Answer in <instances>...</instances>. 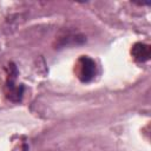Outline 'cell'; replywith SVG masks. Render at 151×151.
<instances>
[{
	"instance_id": "3",
	"label": "cell",
	"mask_w": 151,
	"mask_h": 151,
	"mask_svg": "<svg viewBox=\"0 0 151 151\" xmlns=\"http://www.w3.org/2000/svg\"><path fill=\"white\" fill-rule=\"evenodd\" d=\"M131 54L139 63L147 61L151 57V47L144 42H136L131 48Z\"/></svg>"
},
{
	"instance_id": "2",
	"label": "cell",
	"mask_w": 151,
	"mask_h": 151,
	"mask_svg": "<svg viewBox=\"0 0 151 151\" xmlns=\"http://www.w3.org/2000/svg\"><path fill=\"white\" fill-rule=\"evenodd\" d=\"M96 72H97V67H96V63L93 61V59H91L87 55H81L78 59L77 74L80 81L83 83L91 81L96 76Z\"/></svg>"
},
{
	"instance_id": "1",
	"label": "cell",
	"mask_w": 151,
	"mask_h": 151,
	"mask_svg": "<svg viewBox=\"0 0 151 151\" xmlns=\"http://www.w3.org/2000/svg\"><path fill=\"white\" fill-rule=\"evenodd\" d=\"M8 73H7V80H6V96L9 100L12 101H19L24 94V86L22 85H17V76H18V70L14 64H9L8 67Z\"/></svg>"
}]
</instances>
